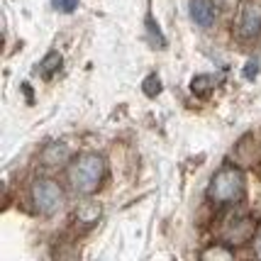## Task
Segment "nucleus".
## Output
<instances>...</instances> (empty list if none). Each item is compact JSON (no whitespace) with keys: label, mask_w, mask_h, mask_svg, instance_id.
Returning a JSON list of instances; mask_svg holds the SVG:
<instances>
[{"label":"nucleus","mask_w":261,"mask_h":261,"mask_svg":"<svg viewBox=\"0 0 261 261\" xmlns=\"http://www.w3.org/2000/svg\"><path fill=\"white\" fill-rule=\"evenodd\" d=\"M210 83H215V79H213V76H198V79H193V93L205 95V93H207V88H210Z\"/></svg>","instance_id":"obj_10"},{"label":"nucleus","mask_w":261,"mask_h":261,"mask_svg":"<svg viewBox=\"0 0 261 261\" xmlns=\"http://www.w3.org/2000/svg\"><path fill=\"white\" fill-rule=\"evenodd\" d=\"M256 71H259V68H256V64H247V71H244V76H247V79H254V76H256Z\"/></svg>","instance_id":"obj_13"},{"label":"nucleus","mask_w":261,"mask_h":261,"mask_svg":"<svg viewBox=\"0 0 261 261\" xmlns=\"http://www.w3.org/2000/svg\"><path fill=\"white\" fill-rule=\"evenodd\" d=\"M191 17L200 27H210L215 22V8L210 0H191Z\"/></svg>","instance_id":"obj_6"},{"label":"nucleus","mask_w":261,"mask_h":261,"mask_svg":"<svg viewBox=\"0 0 261 261\" xmlns=\"http://www.w3.org/2000/svg\"><path fill=\"white\" fill-rule=\"evenodd\" d=\"M256 232V222L251 217H229L222 227V239L225 244H244L249 242Z\"/></svg>","instance_id":"obj_4"},{"label":"nucleus","mask_w":261,"mask_h":261,"mask_svg":"<svg viewBox=\"0 0 261 261\" xmlns=\"http://www.w3.org/2000/svg\"><path fill=\"white\" fill-rule=\"evenodd\" d=\"M239 34L242 37H256L261 32V3L256 0H244L242 8H239V20H237Z\"/></svg>","instance_id":"obj_5"},{"label":"nucleus","mask_w":261,"mask_h":261,"mask_svg":"<svg viewBox=\"0 0 261 261\" xmlns=\"http://www.w3.org/2000/svg\"><path fill=\"white\" fill-rule=\"evenodd\" d=\"M54 5H57V8H61L64 12H71L76 5H79V0H54Z\"/></svg>","instance_id":"obj_12"},{"label":"nucleus","mask_w":261,"mask_h":261,"mask_svg":"<svg viewBox=\"0 0 261 261\" xmlns=\"http://www.w3.org/2000/svg\"><path fill=\"white\" fill-rule=\"evenodd\" d=\"M102 176H105V161H102V156L93 154V151L79 154L76 159L71 161V166L66 171V178L71 183V188L81 195L95 193L102 181Z\"/></svg>","instance_id":"obj_1"},{"label":"nucleus","mask_w":261,"mask_h":261,"mask_svg":"<svg viewBox=\"0 0 261 261\" xmlns=\"http://www.w3.org/2000/svg\"><path fill=\"white\" fill-rule=\"evenodd\" d=\"M59 66H61V54L51 51V54H46V57H44V61H42V68H39V71H42V76H44V79H49V76H51V73H54Z\"/></svg>","instance_id":"obj_9"},{"label":"nucleus","mask_w":261,"mask_h":261,"mask_svg":"<svg viewBox=\"0 0 261 261\" xmlns=\"http://www.w3.org/2000/svg\"><path fill=\"white\" fill-rule=\"evenodd\" d=\"M205 261L210 259H222V261H232V249H227V247H222V244H215V247H210V249H205L203 254H200Z\"/></svg>","instance_id":"obj_8"},{"label":"nucleus","mask_w":261,"mask_h":261,"mask_svg":"<svg viewBox=\"0 0 261 261\" xmlns=\"http://www.w3.org/2000/svg\"><path fill=\"white\" fill-rule=\"evenodd\" d=\"M32 203L42 215H54L64 207V191L51 178H37L32 183Z\"/></svg>","instance_id":"obj_3"},{"label":"nucleus","mask_w":261,"mask_h":261,"mask_svg":"<svg viewBox=\"0 0 261 261\" xmlns=\"http://www.w3.org/2000/svg\"><path fill=\"white\" fill-rule=\"evenodd\" d=\"M68 159V149L64 144H49V147L42 151V161L46 166H59Z\"/></svg>","instance_id":"obj_7"},{"label":"nucleus","mask_w":261,"mask_h":261,"mask_svg":"<svg viewBox=\"0 0 261 261\" xmlns=\"http://www.w3.org/2000/svg\"><path fill=\"white\" fill-rule=\"evenodd\" d=\"M207 198L220 205H234L244 198V176L234 164H227L213 176L207 186Z\"/></svg>","instance_id":"obj_2"},{"label":"nucleus","mask_w":261,"mask_h":261,"mask_svg":"<svg viewBox=\"0 0 261 261\" xmlns=\"http://www.w3.org/2000/svg\"><path fill=\"white\" fill-rule=\"evenodd\" d=\"M254 251H256V256L261 259V232L256 234V244H254Z\"/></svg>","instance_id":"obj_14"},{"label":"nucleus","mask_w":261,"mask_h":261,"mask_svg":"<svg viewBox=\"0 0 261 261\" xmlns=\"http://www.w3.org/2000/svg\"><path fill=\"white\" fill-rule=\"evenodd\" d=\"M159 91H161L159 79H156V76H149V79L144 81V93H147V95H156Z\"/></svg>","instance_id":"obj_11"}]
</instances>
